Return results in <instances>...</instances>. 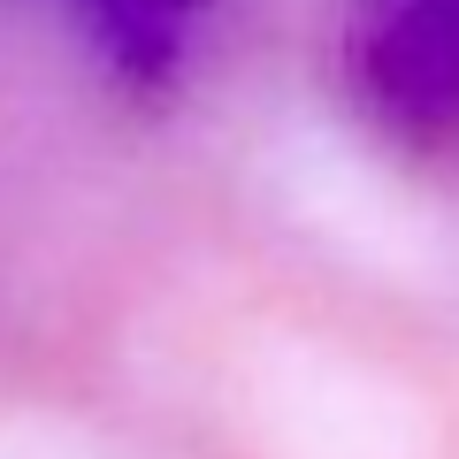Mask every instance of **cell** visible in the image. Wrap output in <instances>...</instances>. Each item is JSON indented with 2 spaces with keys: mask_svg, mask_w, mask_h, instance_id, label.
<instances>
[{
  "mask_svg": "<svg viewBox=\"0 0 459 459\" xmlns=\"http://www.w3.org/2000/svg\"><path fill=\"white\" fill-rule=\"evenodd\" d=\"M299 192H307L314 214H329L344 238H360V246H376V253H413V238H421L413 207L368 161H352V153H329V146L299 153Z\"/></svg>",
  "mask_w": 459,
  "mask_h": 459,
  "instance_id": "1",
  "label": "cell"
}]
</instances>
